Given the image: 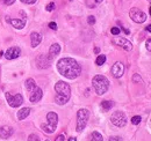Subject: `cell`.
Here are the masks:
<instances>
[{"label":"cell","mask_w":151,"mask_h":141,"mask_svg":"<svg viewBox=\"0 0 151 141\" xmlns=\"http://www.w3.org/2000/svg\"><path fill=\"white\" fill-rule=\"evenodd\" d=\"M57 70L60 73V75H63L70 80L77 79L81 73L80 65L73 58H62L60 60H58Z\"/></svg>","instance_id":"cell-1"},{"label":"cell","mask_w":151,"mask_h":141,"mask_svg":"<svg viewBox=\"0 0 151 141\" xmlns=\"http://www.w3.org/2000/svg\"><path fill=\"white\" fill-rule=\"evenodd\" d=\"M55 91H56L55 102L58 105H64L65 103H68L71 96V88L66 82L58 81L55 85Z\"/></svg>","instance_id":"cell-2"},{"label":"cell","mask_w":151,"mask_h":141,"mask_svg":"<svg viewBox=\"0 0 151 141\" xmlns=\"http://www.w3.org/2000/svg\"><path fill=\"white\" fill-rule=\"evenodd\" d=\"M92 85H93L95 93L99 96H101L105 93H107V90L109 88V81L104 75H95L93 78V80H92Z\"/></svg>","instance_id":"cell-3"},{"label":"cell","mask_w":151,"mask_h":141,"mask_svg":"<svg viewBox=\"0 0 151 141\" xmlns=\"http://www.w3.org/2000/svg\"><path fill=\"white\" fill-rule=\"evenodd\" d=\"M47 119H48V123L42 125V130L45 133L51 134V133H54L56 131L57 123H58V116L55 112H49L47 115Z\"/></svg>","instance_id":"cell-4"},{"label":"cell","mask_w":151,"mask_h":141,"mask_svg":"<svg viewBox=\"0 0 151 141\" xmlns=\"http://www.w3.org/2000/svg\"><path fill=\"white\" fill-rule=\"evenodd\" d=\"M90 111L87 109H80L77 112V132H81L88 122Z\"/></svg>","instance_id":"cell-5"},{"label":"cell","mask_w":151,"mask_h":141,"mask_svg":"<svg viewBox=\"0 0 151 141\" xmlns=\"http://www.w3.org/2000/svg\"><path fill=\"white\" fill-rule=\"evenodd\" d=\"M111 122H112L113 125L117 126V127H123L127 124V117H126L124 112H122V111H115L113 115H112V117H111Z\"/></svg>","instance_id":"cell-6"},{"label":"cell","mask_w":151,"mask_h":141,"mask_svg":"<svg viewBox=\"0 0 151 141\" xmlns=\"http://www.w3.org/2000/svg\"><path fill=\"white\" fill-rule=\"evenodd\" d=\"M129 15L132 19V21L136 23H143L147 20V14L138 8H132L129 12Z\"/></svg>","instance_id":"cell-7"},{"label":"cell","mask_w":151,"mask_h":141,"mask_svg":"<svg viewBox=\"0 0 151 141\" xmlns=\"http://www.w3.org/2000/svg\"><path fill=\"white\" fill-rule=\"evenodd\" d=\"M5 95H6L8 104L12 108H18V106H20L23 103V96L21 94H15L14 96H12L9 93H6Z\"/></svg>","instance_id":"cell-8"},{"label":"cell","mask_w":151,"mask_h":141,"mask_svg":"<svg viewBox=\"0 0 151 141\" xmlns=\"http://www.w3.org/2000/svg\"><path fill=\"white\" fill-rule=\"evenodd\" d=\"M52 61V57L51 56H45V54H40L37 58H36V65H37L38 68L41 70H45L50 66Z\"/></svg>","instance_id":"cell-9"},{"label":"cell","mask_w":151,"mask_h":141,"mask_svg":"<svg viewBox=\"0 0 151 141\" xmlns=\"http://www.w3.org/2000/svg\"><path fill=\"white\" fill-rule=\"evenodd\" d=\"M113 43L116 44L117 46H121L123 50L126 51H132V44L127 39V38H123V37H115L113 39Z\"/></svg>","instance_id":"cell-10"},{"label":"cell","mask_w":151,"mask_h":141,"mask_svg":"<svg viewBox=\"0 0 151 141\" xmlns=\"http://www.w3.org/2000/svg\"><path fill=\"white\" fill-rule=\"evenodd\" d=\"M123 73H124V66H123V64L120 63V61H116L113 65V67H112V74H113V76L116 78V79H119V78H121L123 75Z\"/></svg>","instance_id":"cell-11"},{"label":"cell","mask_w":151,"mask_h":141,"mask_svg":"<svg viewBox=\"0 0 151 141\" xmlns=\"http://www.w3.org/2000/svg\"><path fill=\"white\" fill-rule=\"evenodd\" d=\"M20 53H21L20 48H18V46H12V48H9V49L5 52V58L8 59V60H12V59L18 58L20 56Z\"/></svg>","instance_id":"cell-12"},{"label":"cell","mask_w":151,"mask_h":141,"mask_svg":"<svg viewBox=\"0 0 151 141\" xmlns=\"http://www.w3.org/2000/svg\"><path fill=\"white\" fill-rule=\"evenodd\" d=\"M13 133H14V130L8 125L0 127V138L1 139H8L13 135Z\"/></svg>","instance_id":"cell-13"},{"label":"cell","mask_w":151,"mask_h":141,"mask_svg":"<svg viewBox=\"0 0 151 141\" xmlns=\"http://www.w3.org/2000/svg\"><path fill=\"white\" fill-rule=\"evenodd\" d=\"M42 96H43L42 89L36 87V88L33 90V94H32V96H30V102H32V103H36V102H38V101L42 98Z\"/></svg>","instance_id":"cell-14"},{"label":"cell","mask_w":151,"mask_h":141,"mask_svg":"<svg viewBox=\"0 0 151 141\" xmlns=\"http://www.w3.org/2000/svg\"><path fill=\"white\" fill-rule=\"evenodd\" d=\"M41 41H42V36L40 35L38 33H36V31L32 33V35H30V43H32V48H36L38 44L41 43Z\"/></svg>","instance_id":"cell-15"},{"label":"cell","mask_w":151,"mask_h":141,"mask_svg":"<svg viewBox=\"0 0 151 141\" xmlns=\"http://www.w3.org/2000/svg\"><path fill=\"white\" fill-rule=\"evenodd\" d=\"M9 22H11V24L14 27V28H17V29H22V28H24V26H26V20L23 19H13V20H9Z\"/></svg>","instance_id":"cell-16"},{"label":"cell","mask_w":151,"mask_h":141,"mask_svg":"<svg viewBox=\"0 0 151 141\" xmlns=\"http://www.w3.org/2000/svg\"><path fill=\"white\" fill-rule=\"evenodd\" d=\"M30 111H32L30 108H23V109H20L19 111H18V119H19V120L26 119V118L29 116Z\"/></svg>","instance_id":"cell-17"},{"label":"cell","mask_w":151,"mask_h":141,"mask_svg":"<svg viewBox=\"0 0 151 141\" xmlns=\"http://www.w3.org/2000/svg\"><path fill=\"white\" fill-rule=\"evenodd\" d=\"M59 52H60V45L57 44V43L52 44V45L50 46V49H49V56H51L52 58H54L55 56H57Z\"/></svg>","instance_id":"cell-18"},{"label":"cell","mask_w":151,"mask_h":141,"mask_svg":"<svg viewBox=\"0 0 151 141\" xmlns=\"http://www.w3.org/2000/svg\"><path fill=\"white\" fill-rule=\"evenodd\" d=\"M24 85H26V88H27V90H29V91H33L34 89L36 88V83H35L34 79H27Z\"/></svg>","instance_id":"cell-19"},{"label":"cell","mask_w":151,"mask_h":141,"mask_svg":"<svg viewBox=\"0 0 151 141\" xmlns=\"http://www.w3.org/2000/svg\"><path fill=\"white\" fill-rule=\"evenodd\" d=\"M114 103L112 101H102L101 102V108L105 110V111H108V110H111L112 108H113Z\"/></svg>","instance_id":"cell-20"},{"label":"cell","mask_w":151,"mask_h":141,"mask_svg":"<svg viewBox=\"0 0 151 141\" xmlns=\"http://www.w3.org/2000/svg\"><path fill=\"white\" fill-rule=\"evenodd\" d=\"M91 141H104V139L99 132H93L91 135Z\"/></svg>","instance_id":"cell-21"},{"label":"cell","mask_w":151,"mask_h":141,"mask_svg":"<svg viewBox=\"0 0 151 141\" xmlns=\"http://www.w3.org/2000/svg\"><path fill=\"white\" fill-rule=\"evenodd\" d=\"M105 61H106V56L100 54V56H98V58H96V60H95V64H96L98 66H101V65L105 64Z\"/></svg>","instance_id":"cell-22"},{"label":"cell","mask_w":151,"mask_h":141,"mask_svg":"<svg viewBox=\"0 0 151 141\" xmlns=\"http://www.w3.org/2000/svg\"><path fill=\"white\" fill-rule=\"evenodd\" d=\"M141 120H142V118L139 117V116H134L132 118V123L134 125H138V124L141 123Z\"/></svg>","instance_id":"cell-23"},{"label":"cell","mask_w":151,"mask_h":141,"mask_svg":"<svg viewBox=\"0 0 151 141\" xmlns=\"http://www.w3.org/2000/svg\"><path fill=\"white\" fill-rule=\"evenodd\" d=\"M55 7H56V6H55V2H50V4H48V5H47L45 9H47L48 12H52V11L55 9Z\"/></svg>","instance_id":"cell-24"},{"label":"cell","mask_w":151,"mask_h":141,"mask_svg":"<svg viewBox=\"0 0 151 141\" xmlns=\"http://www.w3.org/2000/svg\"><path fill=\"white\" fill-rule=\"evenodd\" d=\"M87 23H88L90 26H93L95 23V18L93 15H90V16L87 18Z\"/></svg>","instance_id":"cell-25"},{"label":"cell","mask_w":151,"mask_h":141,"mask_svg":"<svg viewBox=\"0 0 151 141\" xmlns=\"http://www.w3.org/2000/svg\"><path fill=\"white\" fill-rule=\"evenodd\" d=\"M132 81L134 82H139V83H142L143 81H142V79H141V76L138 75V74H135L134 76H132Z\"/></svg>","instance_id":"cell-26"},{"label":"cell","mask_w":151,"mask_h":141,"mask_svg":"<svg viewBox=\"0 0 151 141\" xmlns=\"http://www.w3.org/2000/svg\"><path fill=\"white\" fill-rule=\"evenodd\" d=\"M28 141H41L38 139V137L36 134H30L29 137H28Z\"/></svg>","instance_id":"cell-27"},{"label":"cell","mask_w":151,"mask_h":141,"mask_svg":"<svg viewBox=\"0 0 151 141\" xmlns=\"http://www.w3.org/2000/svg\"><path fill=\"white\" fill-rule=\"evenodd\" d=\"M120 31H121V29L120 28H117V27H114L111 29V33L113 34V35H119L120 34Z\"/></svg>","instance_id":"cell-28"},{"label":"cell","mask_w":151,"mask_h":141,"mask_svg":"<svg viewBox=\"0 0 151 141\" xmlns=\"http://www.w3.org/2000/svg\"><path fill=\"white\" fill-rule=\"evenodd\" d=\"M145 46H147V50L151 51V37L150 38H148V41L145 42Z\"/></svg>","instance_id":"cell-29"},{"label":"cell","mask_w":151,"mask_h":141,"mask_svg":"<svg viewBox=\"0 0 151 141\" xmlns=\"http://www.w3.org/2000/svg\"><path fill=\"white\" fill-rule=\"evenodd\" d=\"M49 28L52 29V30H57V24L55 22H50V23H49Z\"/></svg>","instance_id":"cell-30"},{"label":"cell","mask_w":151,"mask_h":141,"mask_svg":"<svg viewBox=\"0 0 151 141\" xmlns=\"http://www.w3.org/2000/svg\"><path fill=\"white\" fill-rule=\"evenodd\" d=\"M108 141H122V138H120V137H111Z\"/></svg>","instance_id":"cell-31"},{"label":"cell","mask_w":151,"mask_h":141,"mask_svg":"<svg viewBox=\"0 0 151 141\" xmlns=\"http://www.w3.org/2000/svg\"><path fill=\"white\" fill-rule=\"evenodd\" d=\"M23 4H28V5H32V4H35L36 0H21Z\"/></svg>","instance_id":"cell-32"},{"label":"cell","mask_w":151,"mask_h":141,"mask_svg":"<svg viewBox=\"0 0 151 141\" xmlns=\"http://www.w3.org/2000/svg\"><path fill=\"white\" fill-rule=\"evenodd\" d=\"M64 139H65L64 134H60V135H58V137H57L56 140H55V141H64Z\"/></svg>","instance_id":"cell-33"},{"label":"cell","mask_w":151,"mask_h":141,"mask_svg":"<svg viewBox=\"0 0 151 141\" xmlns=\"http://www.w3.org/2000/svg\"><path fill=\"white\" fill-rule=\"evenodd\" d=\"M14 1H15V0H5V4L9 6V5H12V4H14Z\"/></svg>","instance_id":"cell-34"},{"label":"cell","mask_w":151,"mask_h":141,"mask_svg":"<svg viewBox=\"0 0 151 141\" xmlns=\"http://www.w3.org/2000/svg\"><path fill=\"white\" fill-rule=\"evenodd\" d=\"M147 31H149V33H151V24H149V26L147 27Z\"/></svg>","instance_id":"cell-35"},{"label":"cell","mask_w":151,"mask_h":141,"mask_svg":"<svg viewBox=\"0 0 151 141\" xmlns=\"http://www.w3.org/2000/svg\"><path fill=\"white\" fill-rule=\"evenodd\" d=\"M94 52L95 53H99V52H100V49H99V48H95V49H94Z\"/></svg>","instance_id":"cell-36"},{"label":"cell","mask_w":151,"mask_h":141,"mask_svg":"<svg viewBox=\"0 0 151 141\" xmlns=\"http://www.w3.org/2000/svg\"><path fill=\"white\" fill-rule=\"evenodd\" d=\"M69 141H77V140H76V138L72 137V138H70V139H69Z\"/></svg>","instance_id":"cell-37"},{"label":"cell","mask_w":151,"mask_h":141,"mask_svg":"<svg viewBox=\"0 0 151 141\" xmlns=\"http://www.w3.org/2000/svg\"><path fill=\"white\" fill-rule=\"evenodd\" d=\"M95 2L96 4H100V2H102V0H95Z\"/></svg>","instance_id":"cell-38"},{"label":"cell","mask_w":151,"mask_h":141,"mask_svg":"<svg viewBox=\"0 0 151 141\" xmlns=\"http://www.w3.org/2000/svg\"><path fill=\"white\" fill-rule=\"evenodd\" d=\"M149 13H150V15H151V7H150V9H149Z\"/></svg>","instance_id":"cell-39"}]
</instances>
